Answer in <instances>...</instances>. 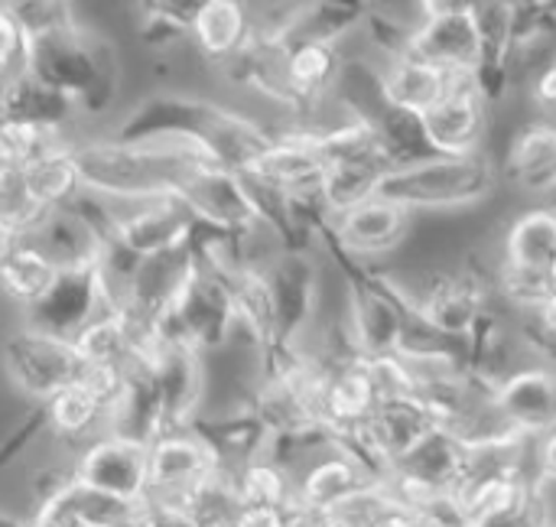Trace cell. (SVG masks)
Masks as SVG:
<instances>
[{"instance_id":"cell-1","label":"cell","mask_w":556,"mask_h":527,"mask_svg":"<svg viewBox=\"0 0 556 527\" xmlns=\"http://www.w3.org/2000/svg\"><path fill=\"white\" fill-rule=\"evenodd\" d=\"M502 183V163L492 153L440 156L430 153L417 163L394 166L381 183V199L401 205L410 215L420 212H459L482 205Z\"/></svg>"},{"instance_id":"cell-2","label":"cell","mask_w":556,"mask_h":527,"mask_svg":"<svg viewBox=\"0 0 556 527\" xmlns=\"http://www.w3.org/2000/svg\"><path fill=\"white\" fill-rule=\"evenodd\" d=\"M264 280L270 297V336H274L270 352L306 346L313 339L323 306V277L313 251L280 248L264 264Z\"/></svg>"},{"instance_id":"cell-3","label":"cell","mask_w":556,"mask_h":527,"mask_svg":"<svg viewBox=\"0 0 556 527\" xmlns=\"http://www.w3.org/2000/svg\"><path fill=\"white\" fill-rule=\"evenodd\" d=\"M3 368L13 388L33 401V407L46 404L52 394L75 385L85 372V362L75 352L72 339H59L20 323L3 339Z\"/></svg>"},{"instance_id":"cell-4","label":"cell","mask_w":556,"mask_h":527,"mask_svg":"<svg viewBox=\"0 0 556 527\" xmlns=\"http://www.w3.org/2000/svg\"><path fill=\"white\" fill-rule=\"evenodd\" d=\"M176 196L189 205V212L208 231L231 235V238H251V235L270 231L264 215H261V205H257L251 183L222 163H208V166L192 170L179 183Z\"/></svg>"},{"instance_id":"cell-5","label":"cell","mask_w":556,"mask_h":527,"mask_svg":"<svg viewBox=\"0 0 556 527\" xmlns=\"http://www.w3.org/2000/svg\"><path fill=\"white\" fill-rule=\"evenodd\" d=\"M410 235H414V215L375 196L365 205L329 218L316 241H323L332 251V258L375 267L381 258L397 254L410 241Z\"/></svg>"},{"instance_id":"cell-6","label":"cell","mask_w":556,"mask_h":527,"mask_svg":"<svg viewBox=\"0 0 556 527\" xmlns=\"http://www.w3.org/2000/svg\"><path fill=\"white\" fill-rule=\"evenodd\" d=\"M199 228H202L199 218L189 212V205L179 196H156L143 202H114L111 241L143 264L189 248Z\"/></svg>"},{"instance_id":"cell-7","label":"cell","mask_w":556,"mask_h":527,"mask_svg":"<svg viewBox=\"0 0 556 527\" xmlns=\"http://www.w3.org/2000/svg\"><path fill=\"white\" fill-rule=\"evenodd\" d=\"M225 463L195 427L166 430L150 443V505L182 512L186 499Z\"/></svg>"},{"instance_id":"cell-8","label":"cell","mask_w":556,"mask_h":527,"mask_svg":"<svg viewBox=\"0 0 556 527\" xmlns=\"http://www.w3.org/2000/svg\"><path fill=\"white\" fill-rule=\"evenodd\" d=\"M75 479L114 502L124 505H147L150 502V447L104 434L91 440L81 453L72 456Z\"/></svg>"},{"instance_id":"cell-9","label":"cell","mask_w":556,"mask_h":527,"mask_svg":"<svg viewBox=\"0 0 556 527\" xmlns=\"http://www.w3.org/2000/svg\"><path fill=\"white\" fill-rule=\"evenodd\" d=\"M293 479H296V502L316 522V527L323 518H329L332 512H339L342 505H349L352 499H358L362 492L381 482L355 453L336 443L306 456L293 469Z\"/></svg>"},{"instance_id":"cell-10","label":"cell","mask_w":556,"mask_h":527,"mask_svg":"<svg viewBox=\"0 0 556 527\" xmlns=\"http://www.w3.org/2000/svg\"><path fill=\"white\" fill-rule=\"evenodd\" d=\"M414 55L453 72L456 78H476L482 68V42L469 3L427 0L424 20L410 36Z\"/></svg>"},{"instance_id":"cell-11","label":"cell","mask_w":556,"mask_h":527,"mask_svg":"<svg viewBox=\"0 0 556 527\" xmlns=\"http://www.w3.org/2000/svg\"><path fill=\"white\" fill-rule=\"evenodd\" d=\"M420 124L430 153L440 156L489 153L485 143L492 134V104L472 78L459 81L430 114L420 117Z\"/></svg>"},{"instance_id":"cell-12","label":"cell","mask_w":556,"mask_h":527,"mask_svg":"<svg viewBox=\"0 0 556 527\" xmlns=\"http://www.w3.org/2000/svg\"><path fill=\"white\" fill-rule=\"evenodd\" d=\"M108 306H111L108 287L101 277V261H98L91 267L59 271V280L52 284V290L23 316V323L59 339H75Z\"/></svg>"},{"instance_id":"cell-13","label":"cell","mask_w":556,"mask_h":527,"mask_svg":"<svg viewBox=\"0 0 556 527\" xmlns=\"http://www.w3.org/2000/svg\"><path fill=\"white\" fill-rule=\"evenodd\" d=\"M492 411L505 430L541 440L556 430V368L531 362L492 391Z\"/></svg>"},{"instance_id":"cell-14","label":"cell","mask_w":556,"mask_h":527,"mask_svg":"<svg viewBox=\"0 0 556 527\" xmlns=\"http://www.w3.org/2000/svg\"><path fill=\"white\" fill-rule=\"evenodd\" d=\"M329 355H332V368L323 391V427L329 440L342 447L368 424V417L378 407V398L371 388L368 359L342 355V352H329Z\"/></svg>"},{"instance_id":"cell-15","label":"cell","mask_w":556,"mask_h":527,"mask_svg":"<svg viewBox=\"0 0 556 527\" xmlns=\"http://www.w3.org/2000/svg\"><path fill=\"white\" fill-rule=\"evenodd\" d=\"M459 81L453 72L414 55V52H401L394 59H384L381 68L375 72V85H378V104L404 111L410 117H424L430 114ZM476 81V78H472Z\"/></svg>"},{"instance_id":"cell-16","label":"cell","mask_w":556,"mask_h":527,"mask_svg":"<svg viewBox=\"0 0 556 527\" xmlns=\"http://www.w3.org/2000/svg\"><path fill=\"white\" fill-rule=\"evenodd\" d=\"M39 414H42V437H49L68 456L81 453L91 440L108 434V404L81 381L68 385L65 391L39 404Z\"/></svg>"},{"instance_id":"cell-17","label":"cell","mask_w":556,"mask_h":527,"mask_svg":"<svg viewBox=\"0 0 556 527\" xmlns=\"http://www.w3.org/2000/svg\"><path fill=\"white\" fill-rule=\"evenodd\" d=\"M502 176L531 196L556 192V121L538 117L518 127L505 150Z\"/></svg>"},{"instance_id":"cell-18","label":"cell","mask_w":556,"mask_h":527,"mask_svg":"<svg viewBox=\"0 0 556 527\" xmlns=\"http://www.w3.org/2000/svg\"><path fill=\"white\" fill-rule=\"evenodd\" d=\"M251 39V10L238 0H199L189 26V46L199 59L222 68Z\"/></svg>"},{"instance_id":"cell-19","label":"cell","mask_w":556,"mask_h":527,"mask_svg":"<svg viewBox=\"0 0 556 527\" xmlns=\"http://www.w3.org/2000/svg\"><path fill=\"white\" fill-rule=\"evenodd\" d=\"M20 186L39 212H59L81 192V173L75 160V143L59 140L39 153L26 170H20Z\"/></svg>"},{"instance_id":"cell-20","label":"cell","mask_w":556,"mask_h":527,"mask_svg":"<svg viewBox=\"0 0 556 527\" xmlns=\"http://www.w3.org/2000/svg\"><path fill=\"white\" fill-rule=\"evenodd\" d=\"M59 280V267L36 241H20L13 254L0 264V297L26 316Z\"/></svg>"},{"instance_id":"cell-21","label":"cell","mask_w":556,"mask_h":527,"mask_svg":"<svg viewBox=\"0 0 556 527\" xmlns=\"http://www.w3.org/2000/svg\"><path fill=\"white\" fill-rule=\"evenodd\" d=\"M137 39L153 52V59H173L179 49L189 46V26L199 10L195 3H176V0H160V3H140L137 7Z\"/></svg>"},{"instance_id":"cell-22","label":"cell","mask_w":556,"mask_h":527,"mask_svg":"<svg viewBox=\"0 0 556 527\" xmlns=\"http://www.w3.org/2000/svg\"><path fill=\"white\" fill-rule=\"evenodd\" d=\"M238 505H264V509H290L296 505V479L293 469L261 453L235 469Z\"/></svg>"},{"instance_id":"cell-23","label":"cell","mask_w":556,"mask_h":527,"mask_svg":"<svg viewBox=\"0 0 556 527\" xmlns=\"http://www.w3.org/2000/svg\"><path fill=\"white\" fill-rule=\"evenodd\" d=\"M75 352L85 368L98 365H127L130 359V323L121 306L101 310L75 339Z\"/></svg>"},{"instance_id":"cell-24","label":"cell","mask_w":556,"mask_h":527,"mask_svg":"<svg viewBox=\"0 0 556 527\" xmlns=\"http://www.w3.org/2000/svg\"><path fill=\"white\" fill-rule=\"evenodd\" d=\"M365 16H368V3H336V0L306 3L303 7V16H300V26H296L293 36L345 46L349 36L362 33Z\"/></svg>"},{"instance_id":"cell-25","label":"cell","mask_w":556,"mask_h":527,"mask_svg":"<svg viewBox=\"0 0 556 527\" xmlns=\"http://www.w3.org/2000/svg\"><path fill=\"white\" fill-rule=\"evenodd\" d=\"M59 130L26 121V117H3L0 121V173L26 170L39 153L59 143Z\"/></svg>"},{"instance_id":"cell-26","label":"cell","mask_w":556,"mask_h":527,"mask_svg":"<svg viewBox=\"0 0 556 527\" xmlns=\"http://www.w3.org/2000/svg\"><path fill=\"white\" fill-rule=\"evenodd\" d=\"M466 527H554L544 486L528 489L525 495H518L505 509H495L489 515H479V518L466 522Z\"/></svg>"},{"instance_id":"cell-27","label":"cell","mask_w":556,"mask_h":527,"mask_svg":"<svg viewBox=\"0 0 556 527\" xmlns=\"http://www.w3.org/2000/svg\"><path fill=\"white\" fill-rule=\"evenodd\" d=\"M515 326H518V336H521L528 355L541 365L556 368V300L538 313L518 316Z\"/></svg>"},{"instance_id":"cell-28","label":"cell","mask_w":556,"mask_h":527,"mask_svg":"<svg viewBox=\"0 0 556 527\" xmlns=\"http://www.w3.org/2000/svg\"><path fill=\"white\" fill-rule=\"evenodd\" d=\"M26 72V29L13 3H0V85Z\"/></svg>"},{"instance_id":"cell-29","label":"cell","mask_w":556,"mask_h":527,"mask_svg":"<svg viewBox=\"0 0 556 527\" xmlns=\"http://www.w3.org/2000/svg\"><path fill=\"white\" fill-rule=\"evenodd\" d=\"M531 95H534V104L541 108V117L556 121V59L531 81Z\"/></svg>"},{"instance_id":"cell-30","label":"cell","mask_w":556,"mask_h":527,"mask_svg":"<svg viewBox=\"0 0 556 527\" xmlns=\"http://www.w3.org/2000/svg\"><path fill=\"white\" fill-rule=\"evenodd\" d=\"M534 466H538V479L544 489L556 486V430L534 443Z\"/></svg>"},{"instance_id":"cell-31","label":"cell","mask_w":556,"mask_h":527,"mask_svg":"<svg viewBox=\"0 0 556 527\" xmlns=\"http://www.w3.org/2000/svg\"><path fill=\"white\" fill-rule=\"evenodd\" d=\"M147 522L150 527H199L189 515H179V512H166V509H156L147 502Z\"/></svg>"},{"instance_id":"cell-32","label":"cell","mask_w":556,"mask_h":527,"mask_svg":"<svg viewBox=\"0 0 556 527\" xmlns=\"http://www.w3.org/2000/svg\"><path fill=\"white\" fill-rule=\"evenodd\" d=\"M375 527H424V525H420V518H417L407 505L394 502V505L378 518V525Z\"/></svg>"},{"instance_id":"cell-33","label":"cell","mask_w":556,"mask_h":527,"mask_svg":"<svg viewBox=\"0 0 556 527\" xmlns=\"http://www.w3.org/2000/svg\"><path fill=\"white\" fill-rule=\"evenodd\" d=\"M23 527H46V525H33V522H26V525Z\"/></svg>"},{"instance_id":"cell-34","label":"cell","mask_w":556,"mask_h":527,"mask_svg":"<svg viewBox=\"0 0 556 527\" xmlns=\"http://www.w3.org/2000/svg\"><path fill=\"white\" fill-rule=\"evenodd\" d=\"M0 121H3V108H0Z\"/></svg>"},{"instance_id":"cell-35","label":"cell","mask_w":556,"mask_h":527,"mask_svg":"<svg viewBox=\"0 0 556 527\" xmlns=\"http://www.w3.org/2000/svg\"><path fill=\"white\" fill-rule=\"evenodd\" d=\"M554 527H556V522H554Z\"/></svg>"}]
</instances>
